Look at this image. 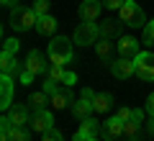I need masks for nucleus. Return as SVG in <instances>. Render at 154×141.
Wrapping results in <instances>:
<instances>
[{"label": "nucleus", "instance_id": "obj_1", "mask_svg": "<svg viewBox=\"0 0 154 141\" xmlns=\"http://www.w3.org/2000/svg\"><path fill=\"white\" fill-rule=\"evenodd\" d=\"M118 18H121V23H123V26H128V28H144L149 23L136 0H126L123 8L118 11Z\"/></svg>", "mask_w": 154, "mask_h": 141}, {"label": "nucleus", "instance_id": "obj_2", "mask_svg": "<svg viewBox=\"0 0 154 141\" xmlns=\"http://www.w3.org/2000/svg\"><path fill=\"white\" fill-rule=\"evenodd\" d=\"M49 62L51 64H62L64 67L67 62H72V41L67 36H57L49 41Z\"/></svg>", "mask_w": 154, "mask_h": 141}, {"label": "nucleus", "instance_id": "obj_3", "mask_svg": "<svg viewBox=\"0 0 154 141\" xmlns=\"http://www.w3.org/2000/svg\"><path fill=\"white\" fill-rule=\"evenodd\" d=\"M38 21V13L33 8H23V5H13L11 11V26L16 31H31Z\"/></svg>", "mask_w": 154, "mask_h": 141}, {"label": "nucleus", "instance_id": "obj_4", "mask_svg": "<svg viewBox=\"0 0 154 141\" xmlns=\"http://www.w3.org/2000/svg\"><path fill=\"white\" fill-rule=\"evenodd\" d=\"M100 38V26L95 21H82L80 26L75 28V41L77 46H90Z\"/></svg>", "mask_w": 154, "mask_h": 141}, {"label": "nucleus", "instance_id": "obj_5", "mask_svg": "<svg viewBox=\"0 0 154 141\" xmlns=\"http://www.w3.org/2000/svg\"><path fill=\"white\" fill-rule=\"evenodd\" d=\"M136 64V75L144 82H154V54L152 51H139V57H134Z\"/></svg>", "mask_w": 154, "mask_h": 141}, {"label": "nucleus", "instance_id": "obj_6", "mask_svg": "<svg viewBox=\"0 0 154 141\" xmlns=\"http://www.w3.org/2000/svg\"><path fill=\"white\" fill-rule=\"evenodd\" d=\"M100 139H103V141H118V139H123V121L118 118V115H113V118H108L105 123H100Z\"/></svg>", "mask_w": 154, "mask_h": 141}, {"label": "nucleus", "instance_id": "obj_7", "mask_svg": "<svg viewBox=\"0 0 154 141\" xmlns=\"http://www.w3.org/2000/svg\"><path fill=\"white\" fill-rule=\"evenodd\" d=\"M28 126H31V131H36V133H46L49 128H54V115H51V110H33L31 121H28Z\"/></svg>", "mask_w": 154, "mask_h": 141}, {"label": "nucleus", "instance_id": "obj_8", "mask_svg": "<svg viewBox=\"0 0 154 141\" xmlns=\"http://www.w3.org/2000/svg\"><path fill=\"white\" fill-rule=\"evenodd\" d=\"M110 72H113V77H118V80H126V77H131L134 72H136V64H134V59H128V57H118V59L110 62Z\"/></svg>", "mask_w": 154, "mask_h": 141}, {"label": "nucleus", "instance_id": "obj_9", "mask_svg": "<svg viewBox=\"0 0 154 141\" xmlns=\"http://www.w3.org/2000/svg\"><path fill=\"white\" fill-rule=\"evenodd\" d=\"M23 69H28L31 75H41V72H46L49 67H46V62H44V54L38 49H31L28 51V57H26V62H23Z\"/></svg>", "mask_w": 154, "mask_h": 141}, {"label": "nucleus", "instance_id": "obj_10", "mask_svg": "<svg viewBox=\"0 0 154 141\" xmlns=\"http://www.w3.org/2000/svg\"><path fill=\"white\" fill-rule=\"evenodd\" d=\"M100 11H103V3L100 0H82L80 3V18L82 21H98Z\"/></svg>", "mask_w": 154, "mask_h": 141}, {"label": "nucleus", "instance_id": "obj_11", "mask_svg": "<svg viewBox=\"0 0 154 141\" xmlns=\"http://www.w3.org/2000/svg\"><path fill=\"white\" fill-rule=\"evenodd\" d=\"M98 133H100L98 121L95 118H85L82 123H80V128H77V133H75V141H88V139H93V136H98Z\"/></svg>", "mask_w": 154, "mask_h": 141}, {"label": "nucleus", "instance_id": "obj_12", "mask_svg": "<svg viewBox=\"0 0 154 141\" xmlns=\"http://www.w3.org/2000/svg\"><path fill=\"white\" fill-rule=\"evenodd\" d=\"M13 105V77L3 75L0 77V108H11Z\"/></svg>", "mask_w": 154, "mask_h": 141}, {"label": "nucleus", "instance_id": "obj_13", "mask_svg": "<svg viewBox=\"0 0 154 141\" xmlns=\"http://www.w3.org/2000/svg\"><path fill=\"white\" fill-rule=\"evenodd\" d=\"M95 54H98V59L100 62H113L116 59V49H113V41L110 38H98L95 41Z\"/></svg>", "mask_w": 154, "mask_h": 141}, {"label": "nucleus", "instance_id": "obj_14", "mask_svg": "<svg viewBox=\"0 0 154 141\" xmlns=\"http://www.w3.org/2000/svg\"><path fill=\"white\" fill-rule=\"evenodd\" d=\"M118 57H128V59L139 57V41L131 36H121L118 38Z\"/></svg>", "mask_w": 154, "mask_h": 141}, {"label": "nucleus", "instance_id": "obj_15", "mask_svg": "<svg viewBox=\"0 0 154 141\" xmlns=\"http://www.w3.org/2000/svg\"><path fill=\"white\" fill-rule=\"evenodd\" d=\"M75 103V95H72V90L69 87H64V90H57L54 95H51V108H57V110H62V108H67V105H72Z\"/></svg>", "mask_w": 154, "mask_h": 141}, {"label": "nucleus", "instance_id": "obj_16", "mask_svg": "<svg viewBox=\"0 0 154 141\" xmlns=\"http://www.w3.org/2000/svg\"><path fill=\"white\" fill-rule=\"evenodd\" d=\"M93 103L90 100H85V98H80V100H75L72 103V115H75L77 121H85V118H90L93 115Z\"/></svg>", "mask_w": 154, "mask_h": 141}, {"label": "nucleus", "instance_id": "obj_17", "mask_svg": "<svg viewBox=\"0 0 154 141\" xmlns=\"http://www.w3.org/2000/svg\"><path fill=\"white\" fill-rule=\"evenodd\" d=\"M8 118L13 121V126H26L28 121H31V115H28L26 105H11V108H8Z\"/></svg>", "mask_w": 154, "mask_h": 141}, {"label": "nucleus", "instance_id": "obj_18", "mask_svg": "<svg viewBox=\"0 0 154 141\" xmlns=\"http://www.w3.org/2000/svg\"><path fill=\"white\" fill-rule=\"evenodd\" d=\"M0 69H3V75H11V77H16V75H21V64H18V59L16 57H8V54H0Z\"/></svg>", "mask_w": 154, "mask_h": 141}, {"label": "nucleus", "instance_id": "obj_19", "mask_svg": "<svg viewBox=\"0 0 154 141\" xmlns=\"http://www.w3.org/2000/svg\"><path fill=\"white\" fill-rule=\"evenodd\" d=\"M36 31L41 33V36H49V33H54L57 31V18L54 16H38V21H36Z\"/></svg>", "mask_w": 154, "mask_h": 141}, {"label": "nucleus", "instance_id": "obj_20", "mask_svg": "<svg viewBox=\"0 0 154 141\" xmlns=\"http://www.w3.org/2000/svg\"><path fill=\"white\" fill-rule=\"evenodd\" d=\"M28 103H31V108H33V110H44L46 105H51V98L46 95L44 90H38V92H33L31 98H28Z\"/></svg>", "mask_w": 154, "mask_h": 141}, {"label": "nucleus", "instance_id": "obj_21", "mask_svg": "<svg viewBox=\"0 0 154 141\" xmlns=\"http://www.w3.org/2000/svg\"><path fill=\"white\" fill-rule=\"evenodd\" d=\"M110 105H113V98H110L108 92H98L93 100V108L95 113H105V110H110Z\"/></svg>", "mask_w": 154, "mask_h": 141}, {"label": "nucleus", "instance_id": "obj_22", "mask_svg": "<svg viewBox=\"0 0 154 141\" xmlns=\"http://www.w3.org/2000/svg\"><path fill=\"white\" fill-rule=\"evenodd\" d=\"M121 26H123L121 21H105L103 26H100V36H103V38H113V36H118V33H121Z\"/></svg>", "mask_w": 154, "mask_h": 141}, {"label": "nucleus", "instance_id": "obj_23", "mask_svg": "<svg viewBox=\"0 0 154 141\" xmlns=\"http://www.w3.org/2000/svg\"><path fill=\"white\" fill-rule=\"evenodd\" d=\"M139 128H141V123L139 121H126L123 123V139H128V141H136V136H139Z\"/></svg>", "mask_w": 154, "mask_h": 141}, {"label": "nucleus", "instance_id": "obj_24", "mask_svg": "<svg viewBox=\"0 0 154 141\" xmlns=\"http://www.w3.org/2000/svg\"><path fill=\"white\" fill-rule=\"evenodd\" d=\"M8 133H11V141H31V133L26 131V126H13Z\"/></svg>", "mask_w": 154, "mask_h": 141}, {"label": "nucleus", "instance_id": "obj_25", "mask_svg": "<svg viewBox=\"0 0 154 141\" xmlns=\"http://www.w3.org/2000/svg\"><path fill=\"white\" fill-rule=\"evenodd\" d=\"M18 49H21V41H18V38H5V44H3V54L16 57Z\"/></svg>", "mask_w": 154, "mask_h": 141}, {"label": "nucleus", "instance_id": "obj_26", "mask_svg": "<svg viewBox=\"0 0 154 141\" xmlns=\"http://www.w3.org/2000/svg\"><path fill=\"white\" fill-rule=\"evenodd\" d=\"M141 41L146 44V46H154V21H149L146 26H144V33H141Z\"/></svg>", "mask_w": 154, "mask_h": 141}, {"label": "nucleus", "instance_id": "obj_27", "mask_svg": "<svg viewBox=\"0 0 154 141\" xmlns=\"http://www.w3.org/2000/svg\"><path fill=\"white\" fill-rule=\"evenodd\" d=\"M49 5H51V0H33V11L38 13V16H46V13H49Z\"/></svg>", "mask_w": 154, "mask_h": 141}, {"label": "nucleus", "instance_id": "obj_28", "mask_svg": "<svg viewBox=\"0 0 154 141\" xmlns=\"http://www.w3.org/2000/svg\"><path fill=\"white\" fill-rule=\"evenodd\" d=\"M49 80H54V82L64 80V69H62V64H51L49 67Z\"/></svg>", "mask_w": 154, "mask_h": 141}, {"label": "nucleus", "instance_id": "obj_29", "mask_svg": "<svg viewBox=\"0 0 154 141\" xmlns=\"http://www.w3.org/2000/svg\"><path fill=\"white\" fill-rule=\"evenodd\" d=\"M41 141H64V136H62V131H57V128H49L44 133V139Z\"/></svg>", "mask_w": 154, "mask_h": 141}, {"label": "nucleus", "instance_id": "obj_30", "mask_svg": "<svg viewBox=\"0 0 154 141\" xmlns=\"http://www.w3.org/2000/svg\"><path fill=\"white\" fill-rule=\"evenodd\" d=\"M100 3H103V8H108V11H121L126 0H100Z\"/></svg>", "mask_w": 154, "mask_h": 141}, {"label": "nucleus", "instance_id": "obj_31", "mask_svg": "<svg viewBox=\"0 0 154 141\" xmlns=\"http://www.w3.org/2000/svg\"><path fill=\"white\" fill-rule=\"evenodd\" d=\"M33 77H36V75H31L28 69H23L21 75H18V80H21V85H31V82H33Z\"/></svg>", "mask_w": 154, "mask_h": 141}, {"label": "nucleus", "instance_id": "obj_32", "mask_svg": "<svg viewBox=\"0 0 154 141\" xmlns=\"http://www.w3.org/2000/svg\"><path fill=\"white\" fill-rule=\"evenodd\" d=\"M131 113H134V108H118V113H116V115L126 123V121H131Z\"/></svg>", "mask_w": 154, "mask_h": 141}, {"label": "nucleus", "instance_id": "obj_33", "mask_svg": "<svg viewBox=\"0 0 154 141\" xmlns=\"http://www.w3.org/2000/svg\"><path fill=\"white\" fill-rule=\"evenodd\" d=\"M57 90H59V87H57V82H54V80H49V82H44V92H46V95H49V98H51V95H54Z\"/></svg>", "mask_w": 154, "mask_h": 141}, {"label": "nucleus", "instance_id": "obj_34", "mask_svg": "<svg viewBox=\"0 0 154 141\" xmlns=\"http://www.w3.org/2000/svg\"><path fill=\"white\" fill-rule=\"evenodd\" d=\"M62 82H64V85H75L77 75H75V72H64V80H62Z\"/></svg>", "mask_w": 154, "mask_h": 141}, {"label": "nucleus", "instance_id": "obj_35", "mask_svg": "<svg viewBox=\"0 0 154 141\" xmlns=\"http://www.w3.org/2000/svg\"><path fill=\"white\" fill-rule=\"evenodd\" d=\"M131 118H134V121H139V123H144V110H141V108H134Z\"/></svg>", "mask_w": 154, "mask_h": 141}, {"label": "nucleus", "instance_id": "obj_36", "mask_svg": "<svg viewBox=\"0 0 154 141\" xmlns=\"http://www.w3.org/2000/svg\"><path fill=\"white\" fill-rule=\"evenodd\" d=\"M146 113H149V115L154 118V92L149 95V100H146Z\"/></svg>", "mask_w": 154, "mask_h": 141}, {"label": "nucleus", "instance_id": "obj_37", "mask_svg": "<svg viewBox=\"0 0 154 141\" xmlns=\"http://www.w3.org/2000/svg\"><path fill=\"white\" fill-rule=\"evenodd\" d=\"M80 98H85V100H90V103H93V100H95V92L90 90V87H85V90H82V95H80Z\"/></svg>", "mask_w": 154, "mask_h": 141}, {"label": "nucleus", "instance_id": "obj_38", "mask_svg": "<svg viewBox=\"0 0 154 141\" xmlns=\"http://www.w3.org/2000/svg\"><path fill=\"white\" fill-rule=\"evenodd\" d=\"M146 131H149V136H154V118L149 121V128H146Z\"/></svg>", "mask_w": 154, "mask_h": 141}, {"label": "nucleus", "instance_id": "obj_39", "mask_svg": "<svg viewBox=\"0 0 154 141\" xmlns=\"http://www.w3.org/2000/svg\"><path fill=\"white\" fill-rule=\"evenodd\" d=\"M0 3H3V5H8V8H13V3H16V0H0Z\"/></svg>", "mask_w": 154, "mask_h": 141}, {"label": "nucleus", "instance_id": "obj_40", "mask_svg": "<svg viewBox=\"0 0 154 141\" xmlns=\"http://www.w3.org/2000/svg\"><path fill=\"white\" fill-rule=\"evenodd\" d=\"M88 141H98V136H93V139H88Z\"/></svg>", "mask_w": 154, "mask_h": 141}]
</instances>
